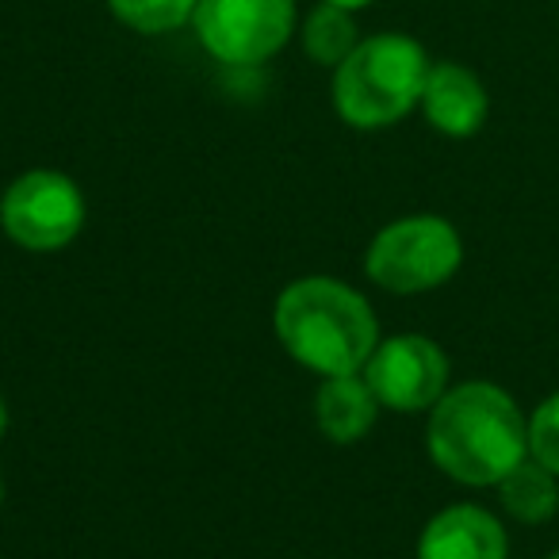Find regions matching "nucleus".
<instances>
[{"instance_id": "f257e3e1", "label": "nucleus", "mask_w": 559, "mask_h": 559, "mask_svg": "<svg viewBox=\"0 0 559 559\" xmlns=\"http://www.w3.org/2000/svg\"><path fill=\"white\" fill-rule=\"evenodd\" d=\"M426 449L460 487H498L528 456V414L498 383L464 380L429 411Z\"/></svg>"}, {"instance_id": "f03ea898", "label": "nucleus", "mask_w": 559, "mask_h": 559, "mask_svg": "<svg viewBox=\"0 0 559 559\" xmlns=\"http://www.w3.org/2000/svg\"><path fill=\"white\" fill-rule=\"evenodd\" d=\"M272 330L296 365L314 376L365 372L380 345V319L353 284L334 276H299L276 296Z\"/></svg>"}, {"instance_id": "7ed1b4c3", "label": "nucleus", "mask_w": 559, "mask_h": 559, "mask_svg": "<svg viewBox=\"0 0 559 559\" xmlns=\"http://www.w3.org/2000/svg\"><path fill=\"white\" fill-rule=\"evenodd\" d=\"M429 55L414 35H365L349 58L334 70V111L357 131H383L421 104L429 78Z\"/></svg>"}, {"instance_id": "20e7f679", "label": "nucleus", "mask_w": 559, "mask_h": 559, "mask_svg": "<svg viewBox=\"0 0 559 559\" xmlns=\"http://www.w3.org/2000/svg\"><path fill=\"white\" fill-rule=\"evenodd\" d=\"M464 264V238L444 215H403L388 223L365 253V276L391 296L444 288Z\"/></svg>"}, {"instance_id": "39448f33", "label": "nucleus", "mask_w": 559, "mask_h": 559, "mask_svg": "<svg viewBox=\"0 0 559 559\" xmlns=\"http://www.w3.org/2000/svg\"><path fill=\"white\" fill-rule=\"evenodd\" d=\"M192 32L226 70H261L299 32L296 0H195Z\"/></svg>"}, {"instance_id": "423d86ee", "label": "nucleus", "mask_w": 559, "mask_h": 559, "mask_svg": "<svg viewBox=\"0 0 559 559\" xmlns=\"http://www.w3.org/2000/svg\"><path fill=\"white\" fill-rule=\"evenodd\" d=\"M88 203L73 177L58 169H27L0 195V230L27 253H55L85 230Z\"/></svg>"}, {"instance_id": "0eeeda50", "label": "nucleus", "mask_w": 559, "mask_h": 559, "mask_svg": "<svg viewBox=\"0 0 559 559\" xmlns=\"http://www.w3.org/2000/svg\"><path fill=\"white\" fill-rule=\"evenodd\" d=\"M365 380L376 391L383 411L429 414L437 399L452 388V368L433 337L395 334L380 337V345L365 365Z\"/></svg>"}, {"instance_id": "6e6552de", "label": "nucleus", "mask_w": 559, "mask_h": 559, "mask_svg": "<svg viewBox=\"0 0 559 559\" xmlns=\"http://www.w3.org/2000/svg\"><path fill=\"white\" fill-rule=\"evenodd\" d=\"M418 559H510V536L487 506L456 502L426 521Z\"/></svg>"}, {"instance_id": "1a4fd4ad", "label": "nucleus", "mask_w": 559, "mask_h": 559, "mask_svg": "<svg viewBox=\"0 0 559 559\" xmlns=\"http://www.w3.org/2000/svg\"><path fill=\"white\" fill-rule=\"evenodd\" d=\"M418 108L437 134H444V139H472L487 123L490 96L475 70H467L460 62H433Z\"/></svg>"}, {"instance_id": "9d476101", "label": "nucleus", "mask_w": 559, "mask_h": 559, "mask_svg": "<svg viewBox=\"0 0 559 559\" xmlns=\"http://www.w3.org/2000/svg\"><path fill=\"white\" fill-rule=\"evenodd\" d=\"M380 399L368 388L365 372L349 376H326L314 391V421L319 433L334 444H357L372 433L380 418Z\"/></svg>"}, {"instance_id": "9b49d317", "label": "nucleus", "mask_w": 559, "mask_h": 559, "mask_svg": "<svg viewBox=\"0 0 559 559\" xmlns=\"http://www.w3.org/2000/svg\"><path fill=\"white\" fill-rule=\"evenodd\" d=\"M495 490L502 510L521 525H544L559 513V475H551L533 456L521 460Z\"/></svg>"}, {"instance_id": "f8f14e48", "label": "nucleus", "mask_w": 559, "mask_h": 559, "mask_svg": "<svg viewBox=\"0 0 559 559\" xmlns=\"http://www.w3.org/2000/svg\"><path fill=\"white\" fill-rule=\"evenodd\" d=\"M353 16H357V12L337 9V4H322V0L307 12L304 24H299V39H304V50L314 66L337 70V66L357 50L360 27Z\"/></svg>"}, {"instance_id": "ddd939ff", "label": "nucleus", "mask_w": 559, "mask_h": 559, "mask_svg": "<svg viewBox=\"0 0 559 559\" xmlns=\"http://www.w3.org/2000/svg\"><path fill=\"white\" fill-rule=\"evenodd\" d=\"M111 20L131 27L134 35H173L180 27H192L195 0H104Z\"/></svg>"}, {"instance_id": "4468645a", "label": "nucleus", "mask_w": 559, "mask_h": 559, "mask_svg": "<svg viewBox=\"0 0 559 559\" xmlns=\"http://www.w3.org/2000/svg\"><path fill=\"white\" fill-rule=\"evenodd\" d=\"M528 456L559 475V391H551L533 414H528Z\"/></svg>"}, {"instance_id": "2eb2a0df", "label": "nucleus", "mask_w": 559, "mask_h": 559, "mask_svg": "<svg viewBox=\"0 0 559 559\" xmlns=\"http://www.w3.org/2000/svg\"><path fill=\"white\" fill-rule=\"evenodd\" d=\"M322 4H337V9H349V12H360V9H372L376 0H322Z\"/></svg>"}, {"instance_id": "dca6fc26", "label": "nucleus", "mask_w": 559, "mask_h": 559, "mask_svg": "<svg viewBox=\"0 0 559 559\" xmlns=\"http://www.w3.org/2000/svg\"><path fill=\"white\" fill-rule=\"evenodd\" d=\"M4 433H9V403L0 395V441H4Z\"/></svg>"}, {"instance_id": "f3484780", "label": "nucleus", "mask_w": 559, "mask_h": 559, "mask_svg": "<svg viewBox=\"0 0 559 559\" xmlns=\"http://www.w3.org/2000/svg\"><path fill=\"white\" fill-rule=\"evenodd\" d=\"M0 502H4V479H0Z\"/></svg>"}, {"instance_id": "a211bd4d", "label": "nucleus", "mask_w": 559, "mask_h": 559, "mask_svg": "<svg viewBox=\"0 0 559 559\" xmlns=\"http://www.w3.org/2000/svg\"><path fill=\"white\" fill-rule=\"evenodd\" d=\"M548 559H559V551H551V556H548Z\"/></svg>"}]
</instances>
